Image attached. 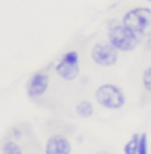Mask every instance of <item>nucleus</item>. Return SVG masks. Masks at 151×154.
<instances>
[{
	"label": "nucleus",
	"instance_id": "nucleus-6",
	"mask_svg": "<svg viewBox=\"0 0 151 154\" xmlns=\"http://www.w3.org/2000/svg\"><path fill=\"white\" fill-rule=\"evenodd\" d=\"M48 88H49V74L45 71H39L33 74L27 82V95L33 99L40 98L46 94Z\"/></svg>",
	"mask_w": 151,
	"mask_h": 154
},
{
	"label": "nucleus",
	"instance_id": "nucleus-11",
	"mask_svg": "<svg viewBox=\"0 0 151 154\" xmlns=\"http://www.w3.org/2000/svg\"><path fill=\"white\" fill-rule=\"evenodd\" d=\"M138 154H148V136L147 134H141V144Z\"/></svg>",
	"mask_w": 151,
	"mask_h": 154
},
{
	"label": "nucleus",
	"instance_id": "nucleus-10",
	"mask_svg": "<svg viewBox=\"0 0 151 154\" xmlns=\"http://www.w3.org/2000/svg\"><path fill=\"white\" fill-rule=\"evenodd\" d=\"M2 154H22V148L17 141L6 139L2 144Z\"/></svg>",
	"mask_w": 151,
	"mask_h": 154
},
{
	"label": "nucleus",
	"instance_id": "nucleus-9",
	"mask_svg": "<svg viewBox=\"0 0 151 154\" xmlns=\"http://www.w3.org/2000/svg\"><path fill=\"white\" fill-rule=\"evenodd\" d=\"M139 144H141V135L133 134L132 136H131V139L125 144L123 153L125 154H138V151H139Z\"/></svg>",
	"mask_w": 151,
	"mask_h": 154
},
{
	"label": "nucleus",
	"instance_id": "nucleus-2",
	"mask_svg": "<svg viewBox=\"0 0 151 154\" xmlns=\"http://www.w3.org/2000/svg\"><path fill=\"white\" fill-rule=\"evenodd\" d=\"M123 24L129 27L141 38H151V9L135 8L126 12L123 17Z\"/></svg>",
	"mask_w": 151,
	"mask_h": 154
},
{
	"label": "nucleus",
	"instance_id": "nucleus-13",
	"mask_svg": "<svg viewBox=\"0 0 151 154\" xmlns=\"http://www.w3.org/2000/svg\"><path fill=\"white\" fill-rule=\"evenodd\" d=\"M96 154H110V153H107V151H98Z\"/></svg>",
	"mask_w": 151,
	"mask_h": 154
},
{
	"label": "nucleus",
	"instance_id": "nucleus-5",
	"mask_svg": "<svg viewBox=\"0 0 151 154\" xmlns=\"http://www.w3.org/2000/svg\"><path fill=\"white\" fill-rule=\"evenodd\" d=\"M55 71L61 79L71 82L77 79L79 73H80V65H79V54L76 51H70L67 54H64L62 58L58 61L55 65Z\"/></svg>",
	"mask_w": 151,
	"mask_h": 154
},
{
	"label": "nucleus",
	"instance_id": "nucleus-7",
	"mask_svg": "<svg viewBox=\"0 0 151 154\" xmlns=\"http://www.w3.org/2000/svg\"><path fill=\"white\" fill-rule=\"evenodd\" d=\"M45 154H71V144L67 136L55 134L48 138L45 144Z\"/></svg>",
	"mask_w": 151,
	"mask_h": 154
},
{
	"label": "nucleus",
	"instance_id": "nucleus-12",
	"mask_svg": "<svg viewBox=\"0 0 151 154\" xmlns=\"http://www.w3.org/2000/svg\"><path fill=\"white\" fill-rule=\"evenodd\" d=\"M142 83H144V88L148 92H151V67H148L144 71V74H142Z\"/></svg>",
	"mask_w": 151,
	"mask_h": 154
},
{
	"label": "nucleus",
	"instance_id": "nucleus-3",
	"mask_svg": "<svg viewBox=\"0 0 151 154\" xmlns=\"http://www.w3.org/2000/svg\"><path fill=\"white\" fill-rule=\"evenodd\" d=\"M95 99L101 107L108 108V110H120L126 104L125 92L119 86L111 83L101 85L95 92Z\"/></svg>",
	"mask_w": 151,
	"mask_h": 154
},
{
	"label": "nucleus",
	"instance_id": "nucleus-4",
	"mask_svg": "<svg viewBox=\"0 0 151 154\" xmlns=\"http://www.w3.org/2000/svg\"><path fill=\"white\" fill-rule=\"evenodd\" d=\"M91 58L101 67H111L119 59V51L110 42H99L91 49Z\"/></svg>",
	"mask_w": 151,
	"mask_h": 154
},
{
	"label": "nucleus",
	"instance_id": "nucleus-8",
	"mask_svg": "<svg viewBox=\"0 0 151 154\" xmlns=\"http://www.w3.org/2000/svg\"><path fill=\"white\" fill-rule=\"evenodd\" d=\"M76 113L79 117H82V119H89L91 116L94 114V105H92V102L91 101H80L79 104H77V107H76Z\"/></svg>",
	"mask_w": 151,
	"mask_h": 154
},
{
	"label": "nucleus",
	"instance_id": "nucleus-14",
	"mask_svg": "<svg viewBox=\"0 0 151 154\" xmlns=\"http://www.w3.org/2000/svg\"><path fill=\"white\" fill-rule=\"evenodd\" d=\"M148 2H151V0H148Z\"/></svg>",
	"mask_w": 151,
	"mask_h": 154
},
{
	"label": "nucleus",
	"instance_id": "nucleus-1",
	"mask_svg": "<svg viewBox=\"0 0 151 154\" xmlns=\"http://www.w3.org/2000/svg\"><path fill=\"white\" fill-rule=\"evenodd\" d=\"M107 33H108V42L119 52H131L139 43V37L129 27L123 24V21H119V19L108 21Z\"/></svg>",
	"mask_w": 151,
	"mask_h": 154
}]
</instances>
